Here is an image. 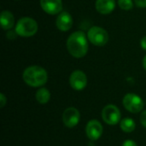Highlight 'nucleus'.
Masks as SVG:
<instances>
[{"label":"nucleus","instance_id":"f257e3e1","mask_svg":"<svg viewBox=\"0 0 146 146\" xmlns=\"http://www.w3.org/2000/svg\"><path fill=\"white\" fill-rule=\"evenodd\" d=\"M67 49L73 57H84L88 51V42L85 33L77 31L70 34L67 40Z\"/></svg>","mask_w":146,"mask_h":146},{"label":"nucleus","instance_id":"f03ea898","mask_svg":"<svg viewBox=\"0 0 146 146\" xmlns=\"http://www.w3.org/2000/svg\"><path fill=\"white\" fill-rule=\"evenodd\" d=\"M22 78L24 82L29 86L39 87L47 82L48 74L42 67L30 66L24 70Z\"/></svg>","mask_w":146,"mask_h":146},{"label":"nucleus","instance_id":"7ed1b4c3","mask_svg":"<svg viewBox=\"0 0 146 146\" xmlns=\"http://www.w3.org/2000/svg\"><path fill=\"white\" fill-rule=\"evenodd\" d=\"M15 31L19 36L25 38L32 37L38 31V23L33 18L22 17L17 21Z\"/></svg>","mask_w":146,"mask_h":146},{"label":"nucleus","instance_id":"20e7f679","mask_svg":"<svg viewBox=\"0 0 146 146\" xmlns=\"http://www.w3.org/2000/svg\"><path fill=\"white\" fill-rule=\"evenodd\" d=\"M87 38L89 41L96 46H104L109 41L108 32L98 26L92 27L89 29L87 33Z\"/></svg>","mask_w":146,"mask_h":146},{"label":"nucleus","instance_id":"39448f33","mask_svg":"<svg viewBox=\"0 0 146 146\" xmlns=\"http://www.w3.org/2000/svg\"><path fill=\"white\" fill-rule=\"evenodd\" d=\"M122 103L125 109L133 114H136L142 111L144 108V102L142 98L134 93H127L124 97Z\"/></svg>","mask_w":146,"mask_h":146},{"label":"nucleus","instance_id":"423d86ee","mask_svg":"<svg viewBox=\"0 0 146 146\" xmlns=\"http://www.w3.org/2000/svg\"><path fill=\"white\" fill-rule=\"evenodd\" d=\"M121 117L120 110L114 104H108L102 110V118L108 125H116L121 121Z\"/></svg>","mask_w":146,"mask_h":146},{"label":"nucleus","instance_id":"0eeeda50","mask_svg":"<svg viewBox=\"0 0 146 146\" xmlns=\"http://www.w3.org/2000/svg\"><path fill=\"white\" fill-rule=\"evenodd\" d=\"M80 119V114L79 110L74 107L66 109L62 114V121L64 125L68 128H73L78 125Z\"/></svg>","mask_w":146,"mask_h":146},{"label":"nucleus","instance_id":"6e6552de","mask_svg":"<svg viewBox=\"0 0 146 146\" xmlns=\"http://www.w3.org/2000/svg\"><path fill=\"white\" fill-rule=\"evenodd\" d=\"M69 83L73 89L81 91L86 88L87 85V77L81 70L74 71L69 77Z\"/></svg>","mask_w":146,"mask_h":146},{"label":"nucleus","instance_id":"1a4fd4ad","mask_svg":"<svg viewBox=\"0 0 146 146\" xmlns=\"http://www.w3.org/2000/svg\"><path fill=\"white\" fill-rule=\"evenodd\" d=\"M103 126L97 120H92L87 122L86 127V136L89 139L92 141L98 140L103 134Z\"/></svg>","mask_w":146,"mask_h":146},{"label":"nucleus","instance_id":"9d476101","mask_svg":"<svg viewBox=\"0 0 146 146\" xmlns=\"http://www.w3.org/2000/svg\"><path fill=\"white\" fill-rule=\"evenodd\" d=\"M42 9L49 15L60 14L62 9V0H40Z\"/></svg>","mask_w":146,"mask_h":146},{"label":"nucleus","instance_id":"9b49d317","mask_svg":"<svg viewBox=\"0 0 146 146\" xmlns=\"http://www.w3.org/2000/svg\"><path fill=\"white\" fill-rule=\"evenodd\" d=\"M56 27L62 32H67L70 30L73 26V18L68 12H62L58 15L56 21Z\"/></svg>","mask_w":146,"mask_h":146},{"label":"nucleus","instance_id":"f8f14e48","mask_svg":"<svg viewBox=\"0 0 146 146\" xmlns=\"http://www.w3.org/2000/svg\"><path fill=\"white\" fill-rule=\"evenodd\" d=\"M96 9L102 15L110 14L115 7V0H97L95 3Z\"/></svg>","mask_w":146,"mask_h":146},{"label":"nucleus","instance_id":"ddd939ff","mask_svg":"<svg viewBox=\"0 0 146 146\" xmlns=\"http://www.w3.org/2000/svg\"><path fill=\"white\" fill-rule=\"evenodd\" d=\"M1 26L3 30H10L15 24V17L10 11L3 10L1 13L0 16Z\"/></svg>","mask_w":146,"mask_h":146},{"label":"nucleus","instance_id":"4468645a","mask_svg":"<svg viewBox=\"0 0 146 146\" xmlns=\"http://www.w3.org/2000/svg\"><path fill=\"white\" fill-rule=\"evenodd\" d=\"M136 124L135 121L129 117L124 118L121 121V129L125 133H132L135 130Z\"/></svg>","mask_w":146,"mask_h":146},{"label":"nucleus","instance_id":"2eb2a0df","mask_svg":"<svg viewBox=\"0 0 146 146\" xmlns=\"http://www.w3.org/2000/svg\"><path fill=\"white\" fill-rule=\"evenodd\" d=\"M36 99L41 104H47L50 101V91L48 89H46V88H40V89H38V92H36Z\"/></svg>","mask_w":146,"mask_h":146},{"label":"nucleus","instance_id":"dca6fc26","mask_svg":"<svg viewBox=\"0 0 146 146\" xmlns=\"http://www.w3.org/2000/svg\"><path fill=\"white\" fill-rule=\"evenodd\" d=\"M118 5L123 10H130L133 8V0H118Z\"/></svg>","mask_w":146,"mask_h":146},{"label":"nucleus","instance_id":"f3484780","mask_svg":"<svg viewBox=\"0 0 146 146\" xmlns=\"http://www.w3.org/2000/svg\"><path fill=\"white\" fill-rule=\"evenodd\" d=\"M140 122H141L142 126L145 127L146 128V110H144L141 113V115H140Z\"/></svg>","mask_w":146,"mask_h":146},{"label":"nucleus","instance_id":"a211bd4d","mask_svg":"<svg viewBox=\"0 0 146 146\" xmlns=\"http://www.w3.org/2000/svg\"><path fill=\"white\" fill-rule=\"evenodd\" d=\"M134 2L139 8H146V0H134Z\"/></svg>","mask_w":146,"mask_h":146},{"label":"nucleus","instance_id":"6ab92c4d","mask_svg":"<svg viewBox=\"0 0 146 146\" xmlns=\"http://www.w3.org/2000/svg\"><path fill=\"white\" fill-rule=\"evenodd\" d=\"M7 38H9V39H14V38H16V36H17V33H16V32L15 31H9V32H8L7 33Z\"/></svg>","mask_w":146,"mask_h":146},{"label":"nucleus","instance_id":"aec40b11","mask_svg":"<svg viewBox=\"0 0 146 146\" xmlns=\"http://www.w3.org/2000/svg\"><path fill=\"white\" fill-rule=\"evenodd\" d=\"M6 103H7V99H6L5 96L3 93H1L0 94V107L3 108Z\"/></svg>","mask_w":146,"mask_h":146},{"label":"nucleus","instance_id":"412c9836","mask_svg":"<svg viewBox=\"0 0 146 146\" xmlns=\"http://www.w3.org/2000/svg\"><path fill=\"white\" fill-rule=\"evenodd\" d=\"M122 146H138V145L132 139H127L126 140L123 144H122Z\"/></svg>","mask_w":146,"mask_h":146},{"label":"nucleus","instance_id":"4be33fe9","mask_svg":"<svg viewBox=\"0 0 146 146\" xmlns=\"http://www.w3.org/2000/svg\"><path fill=\"white\" fill-rule=\"evenodd\" d=\"M140 44H141V47L144 50H146V36L143 37L141 38V41H140Z\"/></svg>","mask_w":146,"mask_h":146},{"label":"nucleus","instance_id":"5701e85b","mask_svg":"<svg viewBox=\"0 0 146 146\" xmlns=\"http://www.w3.org/2000/svg\"><path fill=\"white\" fill-rule=\"evenodd\" d=\"M143 67H144V68L146 70V55L145 56L144 59H143Z\"/></svg>","mask_w":146,"mask_h":146},{"label":"nucleus","instance_id":"b1692460","mask_svg":"<svg viewBox=\"0 0 146 146\" xmlns=\"http://www.w3.org/2000/svg\"><path fill=\"white\" fill-rule=\"evenodd\" d=\"M15 1H18V0H15Z\"/></svg>","mask_w":146,"mask_h":146}]
</instances>
